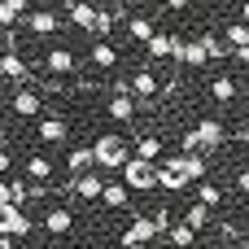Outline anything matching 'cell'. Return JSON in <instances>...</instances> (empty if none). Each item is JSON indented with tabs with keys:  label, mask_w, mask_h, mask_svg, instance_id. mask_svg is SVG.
Returning a JSON list of instances; mask_svg holds the SVG:
<instances>
[{
	"label": "cell",
	"mask_w": 249,
	"mask_h": 249,
	"mask_svg": "<svg viewBox=\"0 0 249 249\" xmlns=\"http://www.w3.org/2000/svg\"><path fill=\"white\" fill-rule=\"evenodd\" d=\"M223 140H228V127L219 118H201L193 131H184V153H214L223 149Z\"/></svg>",
	"instance_id": "obj_1"
},
{
	"label": "cell",
	"mask_w": 249,
	"mask_h": 249,
	"mask_svg": "<svg viewBox=\"0 0 249 249\" xmlns=\"http://www.w3.org/2000/svg\"><path fill=\"white\" fill-rule=\"evenodd\" d=\"M96 166H105V171H123L127 162H131V149H127V140L123 136H114V131H105V136H96Z\"/></svg>",
	"instance_id": "obj_2"
},
{
	"label": "cell",
	"mask_w": 249,
	"mask_h": 249,
	"mask_svg": "<svg viewBox=\"0 0 249 249\" xmlns=\"http://www.w3.org/2000/svg\"><path fill=\"white\" fill-rule=\"evenodd\" d=\"M105 114L114 118V123H136V114H140V101L131 96V83H114V92H109V101H105Z\"/></svg>",
	"instance_id": "obj_3"
},
{
	"label": "cell",
	"mask_w": 249,
	"mask_h": 249,
	"mask_svg": "<svg viewBox=\"0 0 249 249\" xmlns=\"http://www.w3.org/2000/svg\"><path fill=\"white\" fill-rule=\"evenodd\" d=\"M123 184H127V188L149 193V188H158V184H162V166H158V162H144V158H131V162L123 166Z\"/></svg>",
	"instance_id": "obj_4"
},
{
	"label": "cell",
	"mask_w": 249,
	"mask_h": 249,
	"mask_svg": "<svg viewBox=\"0 0 249 249\" xmlns=\"http://www.w3.org/2000/svg\"><path fill=\"white\" fill-rule=\"evenodd\" d=\"M153 236H158V223H153V214H131V223H127V232H123L118 249H144Z\"/></svg>",
	"instance_id": "obj_5"
},
{
	"label": "cell",
	"mask_w": 249,
	"mask_h": 249,
	"mask_svg": "<svg viewBox=\"0 0 249 249\" xmlns=\"http://www.w3.org/2000/svg\"><path fill=\"white\" fill-rule=\"evenodd\" d=\"M66 193H70V197H79V201H101V197H105V179H101L96 171H88V175L66 179Z\"/></svg>",
	"instance_id": "obj_6"
},
{
	"label": "cell",
	"mask_w": 249,
	"mask_h": 249,
	"mask_svg": "<svg viewBox=\"0 0 249 249\" xmlns=\"http://www.w3.org/2000/svg\"><path fill=\"white\" fill-rule=\"evenodd\" d=\"M131 96H136L140 105H153V101L162 96V83H158V74H153L149 66H140V70L131 74Z\"/></svg>",
	"instance_id": "obj_7"
},
{
	"label": "cell",
	"mask_w": 249,
	"mask_h": 249,
	"mask_svg": "<svg viewBox=\"0 0 249 249\" xmlns=\"http://www.w3.org/2000/svg\"><path fill=\"white\" fill-rule=\"evenodd\" d=\"M188 184H193V175H188V166H184V153L166 158V162H162V184H158V188L179 193V188H188Z\"/></svg>",
	"instance_id": "obj_8"
},
{
	"label": "cell",
	"mask_w": 249,
	"mask_h": 249,
	"mask_svg": "<svg viewBox=\"0 0 249 249\" xmlns=\"http://www.w3.org/2000/svg\"><path fill=\"white\" fill-rule=\"evenodd\" d=\"M35 219L22 210V206H0V232L4 236H31Z\"/></svg>",
	"instance_id": "obj_9"
},
{
	"label": "cell",
	"mask_w": 249,
	"mask_h": 249,
	"mask_svg": "<svg viewBox=\"0 0 249 249\" xmlns=\"http://www.w3.org/2000/svg\"><path fill=\"white\" fill-rule=\"evenodd\" d=\"M9 109H13V118H35L44 109V92L39 88H18L13 101H9Z\"/></svg>",
	"instance_id": "obj_10"
},
{
	"label": "cell",
	"mask_w": 249,
	"mask_h": 249,
	"mask_svg": "<svg viewBox=\"0 0 249 249\" xmlns=\"http://www.w3.org/2000/svg\"><path fill=\"white\" fill-rule=\"evenodd\" d=\"M66 131H70V123H66L61 114H48V118L35 123V136H39L44 144H66Z\"/></svg>",
	"instance_id": "obj_11"
},
{
	"label": "cell",
	"mask_w": 249,
	"mask_h": 249,
	"mask_svg": "<svg viewBox=\"0 0 249 249\" xmlns=\"http://www.w3.org/2000/svg\"><path fill=\"white\" fill-rule=\"evenodd\" d=\"M223 39L232 44V61H236V66H245V61H249V26H245V22L223 26Z\"/></svg>",
	"instance_id": "obj_12"
},
{
	"label": "cell",
	"mask_w": 249,
	"mask_h": 249,
	"mask_svg": "<svg viewBox=\"0 0 249 249\" xmlns=\"http://www.w3.org/2000/svg\"><path fill=\"white\" fill-rule=\"evenodd\" d=\"M44 232H53V236L74 232V214H70L66 206H48V210H44Z\"/></svg>",
	"instance_id": "obj_13"
},
{
	"label": "cell",
	"mask_w": 249,
	"mask_h": 249,
	"mask_svg": "<svg viewBox=\"0 0 249 249\" xmlns=\"http://www.w3.org/2000/svg\"><path fill=\"white\" fill-rule=\"evenodd\" d=\"M144 48H149V57H153V61H166V57H175V53H179V35H171V31H158V35H153Z\"/></svg>",
	"instance_id": "obj_14"
},
{
	"label": "cell",
	"mask_w": 249,
	"mask_h": 249,
	"mask_svg": "<svg viewBox=\"0 0 249 249\" xmlns=\"http://www.w3.org/2000/svg\"><path fill=\"white\" fill-rule=\"evenodd\" d=\"M0 74H4L9 83H26V79H31V66H26L22 53H4V57H0Z\"/></svg>",
	"instance_id": "obj_15"
},
{
	"label": "cell",
	"mask_w": 249,
	"mask_h": 249,
	"mask_svg": "<svg viewBox=\"0 0 249 249\" xmlns=\"http://www.w3.org/2000/svg\"><path fill=\"white\" fill-rule=\"evenodd\" d=\"M31 0H0V26H26V18H31V9H26Z\"/></svg>",
	"instance_id": "obj_16"
},
{
	"label": "cell",
	"mask_w": 249,
	"mask_h": 249,
	"mask_svg": "<svg viewBox=\"0 0 249 249\" xmlns=\"http://www.w3.org/2000/svg\"><path fill=\"white\" fill-rule=\"evenodd\" d=\"M96 18H101L96 4H88V0H70V22H74L79 31H96Z\"/></svg>",
	"instance_id": "obj_17"
},
{
	"label": "cell",
	"mask_w": 249,
	"mask_h": 249,
	"mask_svg": "<svg viewBox=\"0 0 249 249\" xmlns=\"http://www.w3.org/2000/svg\"><path fill=\"white\" fill-rule=\"evenodd\" d=\"M175 61H184V66H206L210 61V53H206V44L201 39H179V53H175Z\"/></svg>",
	"instance_id": "obj_18"
},
{
	"label": "cell",
	"mask_w": 249,
	"mask_h": 249,
	"mask_svg": "<svg viewBox=\"0 0 249 249\" xmlns=\"http://www.w3.org/2000/svg\"><path fill=\"white\" fill-rule=\"evenodd\" d=\"M53 31H57V13H53V9H31L26 35H53Z\"/></svg>",
	"instance_id": "obj_19"
},
{
	"label": "cell",
	"mask_w": 249,
	"mask_h": 249,
	"mask_svg": "<svg viewBox=\"0 0 249 249\" xmlns=\"http://www.w3.org/2000/svg\"><path fill=\"white\" fill-rule=\"evenodd\" d=\"M88 61H92L96 70H114V66H118V48H114L109 39H96L92 53H88Z\"/></svg>",
	"instance_id": "obj_20"
},
{
	"label": "cell",
	"mask_w": 249,
	"mask_h": 249,
	"mask_svg": "<svg viewBox=\"0 0 249 249\" xmlns=\"http://www.w3.org/2000/svg\"><path fill=\"white\" fill-rule=\"evenodd\" d=\"M44 70L57 74V79H61V74H74V53H70V48H53V53L44 57Z\"/></svg>",
	"instance_id": "obj_21"
},
{
	"label": "cell",
	"mask_w": 249,
	"mask_h": 249,
	"mask_svg": "<svg viewBox=\"0 0 249 249\" xmlns=\"http://www.w3.org/2000/svg\"><path fill=\"white\" fill-rule=\"evenodd\" d=\"M236 92H241V83H236V74H214V79H210V96H214L219 105H228V101H236Z\"/></svg>",
	"instance_id": "obj_22"
},
{
	"label": "cell",
	"mask_w": 249,
	"mask_h": 249,
	"mask_svg": "<svg viewBox=\"0 0 249 249\" xmlns=\"http://www.w3.org/2000/svg\"><path fill=\"white\" fill-rule=\"evenodd\" d=\"M26 179H31V184H48V179H53V162H48L44 153H31V158H26Z\"/></svg>",
	"instance_id": "obj_23"
},
{
	"label": "cell",
	"mask_w": 249,
	"mask_h": 249,
	"mask_svg": "<svg viewBox=\"0 0 249 249\" xmlns=\"http://www.w3.org/2000/svg\"><path fill=\"white\" fill-rule=\"evenodd\" d=\"M127 35H131L136 44H149V39L158 35V22H153V18H127Z\"/></svg>",
	"instance_id": "obj_24"
},
{
	"label": "cell",
	"mask_w": 249,
	"mask_h": 249,
	"mask_svg": "<svg viewBox=\"0 0 249 249\" xmlns=\"http://www.w3.org/2000/svg\"><path fill=\"white\" fill-rule=\"evenodd\" d=\"M197 39L206 44V53H210V61H223V57H232V44H228L223 35H214V31H201Z\"/></svg>",
	"instance_id": "obj_25"
},
{
	"label": "cell",
	"mask_w": 249,
	"mask_h": 249,
	"mask_svg": "<svg viewBox=\"0 0 249 249\" xmlns=\"http://www.w3.org/2000/svg\"><path fill=\"white\" fill-rule=\"evenodd\" d=\"M66 166H70V179H74V175H88V171L96 166V149H70V162H66Z\"/></svg>",
	"instance_id": "obj_26"
},
{
	"label": "cell",
	"mask_w": 249,
	"mask_h": 249,
	"mask_svg": "<svg viewBox=\"0 0 249 249\" xmlns=\"http://www.w3.org/2000/svg\"><path fill=\"white\" fill-rule=\"evenodd\" d=\"M166 241H171L175 249H193V245H197V228H188V223H175V228L166 232Z\"/></svg>",
	"instance_id": "obj_27"
},
{
	"label": "cell",
	"mask_w": 249,
	"mask_h": 249,
	"mask_svg": "<svg viewBox=\"0 0 249 249\" xmlns=\"http://www.w3.org/2000/svg\"><path fill=\"white\" fill-rule=\"evenodd\" d=\"M136 158L158 162V158H162V140H158V136H136Z\"/></svg>",
	"instance_id": "obj_28"
},
{
	"label": "cell",
	"mask_w": 249,
	"mask_h": 249,
	"mask_svg": "<svg viewBox=\"0 0 249 249\" xmlns=\"http://www.w3.org/2000/svg\"><path fill=\"white\" fill-rule=\"evenodd\" d=\"M210 219H214V210H210V206H201V201H193V206H188V214H184V223H188V228H197V232H201V228H210Z\"/></svg>",
	"instance_id": "obj_29"
},
{
	"label": "cell",
	"mask_w": 249,
	"mask_h": 249,
	"mask_svg": "<svg viewBox=\"0 0 249 249\" xmlns=\"http://www.w3.org/2000/svg\"><path fill=\"white\" fill-rule=\"evenodd\" d=\"M101 206H105V210H123V206H127V184H105Z\"/></svg>",
	"instance_id": "obj_30"
},
{
	"label": "cell",
	"mask_w": 249,
	"mask_h": 249,
	"mask_svg": "<svg viewBox=\"0 0 249 249\" xmlns=\"http://www.w3.org/2000/svg\"><path fill=\"white\" fill-rule=\"evenodd\" d=\"M197 201L214 210V206L223 201V188H219V184H210V179H201V188H197Z\"/></svg>",
	"instance_id": "obj_31"
},
{
	"label": "cell",
	"mask_w": 249,
	"mask_h": 249,
	"mask_svg": "<svg viewBox=\"0 0 249 249\" xmlns=\"http://www.w3.org/2000/svg\"><path fill=\"white\" fill-rule=\"evenodd\" d=\"M114 22H118V13H114V9H101V18H96V31H92V35H101V39H105V35L114 31Z\"/></svg>",
	"instance_id": "obj_32"
},
{
	"label": "cell",
	"mask_w": 249,
	"mask_h": 249,
	"mask_svg": "<svg viewBox=\"0 0 249 249\" xmlns=\"http://www.w3.org/2000/svg\"><path fill=\"white\" fill-rule=\"evenodd\" d=\"M153 223H158V236H166V232L175 228V223H171V214H166V206H158V210H153Z\"/></svg>",
	"instance_id": "obj_33"
},
{
	"label": "cell",
	"mask_w": 249,
	"mask_h": 249,
	"mask_svg": "<svg viewBox=\"0 0 249 249\" xmlns=\"http://www.w3.org/2000/svg\"><path fill=\"white\" fill-rule=\"evenodd\" d=\"M236 193H241V197H249V166H241V171H236Z\"/></svg>",
	"instance_id": "obj_34"
},
{
	"label": "cell",
	"mask_w": 249,
	"mask_h": 249,
	"mask_svg": "<svg viewBox=\"0 0 249 249\" xmlns=\"http://www.w3.org/2000/svg\"><path fill=\"white\" fill-rule=\"evenodd\" d=\"M162 4H166V9H175V13H179V9H188V4H193V0H162Z\"/></svg>",
	"instance_id": "obj_35"
},
{
	"label": "cell",
	"mask_w": 249,
	"mask_h": 249,
	"mask_svg": "<svg viewBox=\"0 0 249 249\" xmlns=\"http://www.w3.org/2000/svg\"><path fill=\"white\" fill-rule=\"evenodd\" d=\"M0 249H18V236H4L0 232Z\"/></svg>",
	"instance_id": "obj_36"
},
{
	"label": "cell",
	"mask_w": 249,
	"mask_h": 249,
	"mask_svg": "<svg viewBox=\"0 0 249 249\" xmlns=\"http://www.w3.org/2000/svg\"><path fill=\"white\" fill-rule=\"evenodd\" d=\"M241 22H245V26H249V0H245V4H241Z\"/></svg>",
	"instance_id": "obj_37"
},
{
	"label": "cell",
	"mask_w": 249,
	"mask_h": 249,
	"mask_svg": "<svg viewBox=\"0 0 249 249\" xmlns=\"http://www.w3.org/2000/svg\"><path fill=\"white\" fill-rule=\"evenodd\" d=\"M241 249H249V232H245V236H241Z\"/></svg>",
	"instance_id": "obj_38"
},
{
	"label": "cell",
	"mask_w": 249,
	"mask_h": 249,
	"mask_svg": "<svg viewBox=\"0 0 249 249\" xmlns=\"http://www.w3.org/2000/svg\"><path fill=\"white\" fill-rule=\"evenodd\" d=\"M206 249H223V245H206Z\"/></svg>",
	"instance_id": "obj_39"
},
{
	"label": "cell",
	"mask_w": 249,
	"mask_h": 249,
	"mask_svg": "<svg viewBox=\"0 0 249 249\" xmlns=\"http://www.w3.org/2000/svg\"><path fill=\"white\" fill-rule=\"evenodd\" d=\"M31 249H48V245H31Z\"/></svg>",
	"instance_id": "obj_40"
},
{
	"label": "cell",
	"mask_w": 249,
	"mask_h": 249,
	"mask_svg": "<svg viewBox=\"0 0 249 249\" xmlns=\"http://www.w3.org/2000/svg\"><path fill=\"white\" fill-rule=\"evenodd\" d=\"M83 249H92V245H83Z\"/></svg>",
	"instance_id": "obj_41"
}]
</instances>
